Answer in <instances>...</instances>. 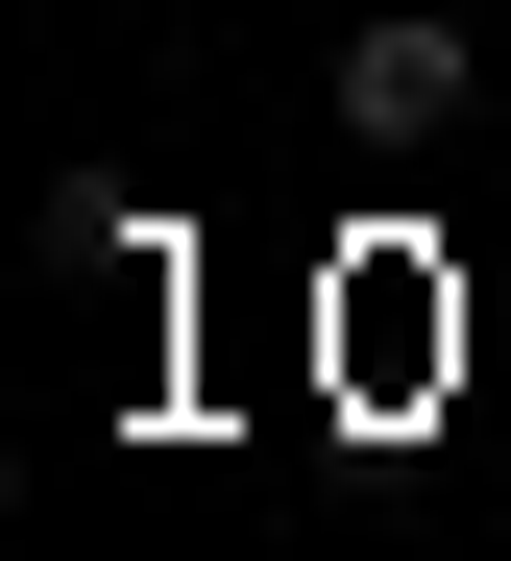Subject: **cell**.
<instances>
[{
  "label": "cell",
  "mask_w": 511,
  "mask_h": 561,
  "mask_svg": "<svg viewBox=\"0 0 511 561\" xmlns=\"http://www.w3.org/2000/svg\"><path fill=\"white\" fill-rule=\"evenodd\" d=\"M317 25H341V0H317Z\"/></svg>",
  "instance_id": "obj_3"
},
{
  "label": "cell",
  "mask_w": 511,
  "mask_h": 561,
  "mask_svg": "<svg viewBox=\"0 0 511 561\" xmlns=\"http://www.w3.org/2000/svg\"><path fill=\"white\" fill-rule=\"evenodd\" d=\"M49 268H171V220L123 196V171H49Z\"/></svg>",
  "instance_id": "obj_2"
},
{
  "label": "cell",
  "mask_w": 511,
  "mask_h": 561,
  "mask_svg": "<svg viewBox=\"0 0 511 561\" xmlns=\"http://www.w3.org/2000/svg\"><path fill=\"white\" fill-rule=\"evenodd\" d=\"M463 99H487V49L439 25V0H341V147H463Z\"/></svg>",
  "instance_id": "obj_1"
}]
</instances>
